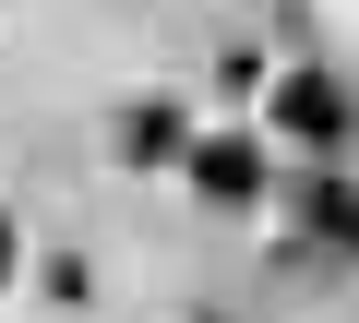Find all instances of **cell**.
<instances>
[{"mask_svg":"<svg viewBox=\"0 0 359 323\" xmlns=\"http://www.w3.org/2000/svg\"><path fill=\"white\" fill-rule=\"evenodd\" d=\"M264 120H276L287 144H311V156H335L359 108H347V84H335L323 60H299V72H276V96H264Z\"/></svg>","mask_w":359,"mask_h":323,"instance_id":"obj_1","label":"cell"},{"mask_svg":"<svg viewBox=\"0 0 359 323\" xmlns=\"http://www.w3.org/2000/svg\"><path fill=\"white\" fill-rule=\"evenodd\" d=\"M192 192H204L216 216L264 204V144H252V132H204V144H192Z\"/></svg>","mask_w":359,"mask_h":323,"instance_id":"obj_2","label":"cell"},{"mask_svg":"<svg viewBox=\"0 0 359 323\" xmlns=\"http://www.w3.org/2000/svg\"><path fill=\"white\" fill-rule=\"evenodd\" d=\"M120 156H132V168H168V156H192V120H180L168 96H144V108L120 120Z\"/></svg>","mask_w":359,"mask_h":323,"instance_id":"obj_3","label":"cell"},{"mask_svg":"<svg viewBox=\"0 0 359 323\" xmlns=\"http://www.w3.org/2000/svg\"><path fill=\"white\" fill-rule=\"evenodd\" d=\"M299 216H311V228H323L335 252H359V180H335V168H311V180H299Z\"/></svg>","mask_w":359,"mask_h":323,"instance_id":"obj_4","label":"cell"},{"mask_svg":"<svg viewBox=\"0 0 359 323\" xmlns=\"http://www.w3.org/2000/svg\"><path fill=\"white\" fill-rule=\"evenodd\" d=\"M13 263H25V228H13V216H0V287H13Z\"/></svg>","mask_w":359,"mask_h":323,"instance_id":"obj_5","label":"cell"}]
</instances>
